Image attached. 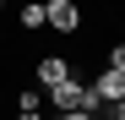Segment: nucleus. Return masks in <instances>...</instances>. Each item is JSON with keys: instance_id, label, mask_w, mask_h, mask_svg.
I'll list each match as a JSON object with an SVG mask.
<instances>
[{"instance_id": "8", "label": "nucleus", "mask_w": 125, "mask_h": 120, "mask_svg": "<svg viewBox=\"0 0 125 120\" xmlns=\"http://www.w3.org/2000/svg\"><path fill=\"white\" fill-rule=\"evenodd\" d=\"M16 120H44V115H16Z\"/></svg>"}, {"instance_id": "6", "label": "nucleus", "mask_w": 125, "mask_h": 120, "mask_svg": "<svg viewBox=\"0 0 125 120\" xmlns=\"http://www.w3.org/2000/svg\"><path fill=\"white\" fill-rule=\"evenodd\" d=\"M103 66H109V71H120V76H125V38H120V44L109 49V60H103Z\"/></svg>"}, {"instance_id": "2", "label": "nucleus", "mask_w": 125, "mask_h": 120, "mask_svg": "<svg viewBox=\"0 0 125 120\" xmlns=\"http://www.w3.org/2000/svg\"><path fill=\"white\" fill-rule=\"evenodd\" d=\"M44 104H54V115H76V109H87V76H71V82L54 87Z\"/></svg>"}, {"instance_id": "7", "label": "nucleus", "mask_w": 125, "mask_h": 120, "mask_svg": "<svg viewBox=\"0 0 125 120\" xmlns=\"http://www.w3.org/2000/svg\"><path fill=\"white\" fill-rule=\"evenodd\" d=\"M60 120H93V115H87V109H76V115H60Z\"/></svg>"}, {"instance_id": "5", "label": "nucleus", "mask_w": 125, "mask_h": 120, "mask_svg": "<svg viewBox=\"0 0 125 120\" xmlns=\"http://www.w3.org/2000/svg\"><path fill=\"white\" fill-rule=\"evenodd\" d=\"M16 115H44V93H38V87H22V93H16Z\"/></svg>"}, {"instance_id": "1", "label": "nucleus", "mask_w": 125, "mask_h": 120, "mask_svg": "<svg viewBox=\"0 0 125 120\" xmlns=\"http://www.w3.org/2000/svg\"><path fill=\"white\" fill-rule=\"evenodd\" d=\"M71 76H76V66H71V55H38V66H33V87H38V93L49 98L54 87H65Z\"/></svg>"}, {"instance_id": "3", "label": "nucleus", "mask_w": 125, "mask_h": 120, "mask_svg": "<svg viewBox=\"0 0 125 120\" xmlns=\"http://www.w3.org/2000/svg\"><path fill=\"white\" fill-rule=\"evenodd\" d=\"M44 27L76 33V27H82V6H76V0H44Z\"/></svg>"}, {"instance_id": "4", "label": "nucleus", "mask_w": 125, "mask_h": 120, "mask_svg": "<svg viewBox=\"0 0 125 120\" xmlns=\"http://www.w3.org/2000/svg\"><path fill=\"white\" fill-rule=\"evenodd\" d=\"M16 22H22V33H38V27H44V0L22 6V11H16Z\"/></svg>"}]
</instances>
